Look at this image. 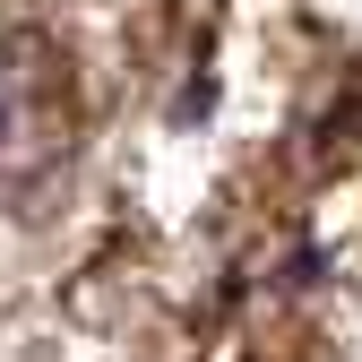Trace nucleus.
Returning <instances> with one entry per match:
<instances>
[{
    "label": "nucleus",
    "instance_id": "obj_1",
    "mask_svg": "<svg viewBox=\"0 0 362 362\" xmlns=\"http://www.w3.org/2000/svg\"><path fill=\"white\" fill-rule=\"evenodd\" d=\"M69 147V69L26 18L0 9V190L52 173Z\"/></svg>",
    "mask_w": 362,
    "mask_h": 362
}]
</instances>
